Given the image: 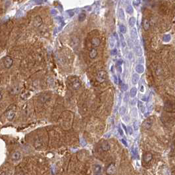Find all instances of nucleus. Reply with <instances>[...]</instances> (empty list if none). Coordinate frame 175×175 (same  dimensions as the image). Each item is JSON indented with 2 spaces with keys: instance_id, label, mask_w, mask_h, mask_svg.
<instances>
[{
  "instance_id": "f257e3e1",
  "label": "nucleus",
  "mask_w": 175,
  "mask_h": 175,
  "mask_svg": "<svg viewBox=\"0 0 175 175\" xmlns=\"http://www.w3.org/2000/svg\"><path fill=\"white\" fill-rule=\"evenodd\" d=\"M3 64H4L5 67L6 69H10L13 65V59L12 57L9 56H6L3 57Z\"/></svg>"
},
{
  "instance_id": "f03ea898",
  "label": "nucleus",
  "mask_w": 175,
  "mask_h": 175,
  "mask_svg": "<svg viewBox=\"0 0 175 175\" xmlns=\"http://www.w3.org/2000/svg\"><path fill=\"white\" fill-rule=\"evenodd\" d=\"M105 78H106V72L105 70H100L97 72L96 80L99 82H103L105 80Z\"/></svg>"
},
{
  "instance_id": "7ed1b4c3",
  "label": "nucleus",
  "mask_w": 175,
  "mask_h": 175,
  "mask_svg": "<svg viewBox=\"0 0 175 175\" xmlns=\"http://www.w3.org/2000/svg\"><path fill=\"white\" fill-rule=\"evenodd\" d=\"M15 117V111L14 110H9L8 111H7L6 113V118H7L8 121H12L14 119Z\"/></svg>"
},
{
  "instance_id": "20e7f679",
  "label": "nucleus",
  "mask_w": 175,
  "mask_h": 175,
  "mask_svg": "<svg viewBox=\"0 0 175 175\" xmlns=\"http://www.w3.org/2000/svg\"><path fill=\"white\" fill-rule=\"evenodd\" d=\"M115 170H116V167H115V164L111 163V164H110V165L108 166V167L107 168V174L109 175L113 174L114 172H115Z\"/></svg>"
},
{
  "instance_id": "39448f33",
  "label": "nucleus",
  "mask_w": 175,
  "mask_h": 175,
  "mask_svg": "<svg viewBox=\"0 0 175 175\" xmlns=\"http://www.w3.org/2000/svg\"><path fill=\"white\" fill-rule=\"evenodd\" d=\"M21 158V153L19 151H15L11 155V160L13 161H19Z\"/></svg>"
},
{
  "instance_id": "423d86ee",
  "label": "nucleus",
  "mask_w": 175,
  "mask_h": 175,
  "mask_svg": "<svg viewBox=\"0 0 175 175\" xmlns=\"http://www.w3.org/2000/svg\"><path fill=\"white\" fill-rule=\"evenodd\" d=\"M94 171L95 175H102V167L99 165H94Z\"/></svg>"
},
{
  "instance_id": "0eeeda50",
  "label": "nucleus",
  "mask_w": 175,
  "mask_h": 175,
  "mask_svg": "<svg viewBox=\"0 0 175 175\" xmlns=\"http://www.w3.org/2000/svg\"><path fill=\"white\" fill-rule=\"evenodd\" d=\"M42 24V19L40 16H37L35 17L34 21V24L36 27H40Z\"/></svg>"
},
{
  "instance_id": "6e6552de",
  "label": "nucleus",
  "mask_w": 175,
  "mask_h": 175,
  "mask_svg": "<svg viewBox=\"0 0 175 175\" xmlns=\"http://www.w3.org/2000/svg\"><path fill=\"white\" fill-rule=\"evenodd\" d=\"M153 159V155L151 153H146L144 155V160L145 163H149Z\"/></svg>"
},
{
  "instance_id": "1a4fd4ad",
  "label": "nucleus",
  "mask_w": 175,
  "mask_h": 175,
  "mask_svg": "<svg viewBox=\"0 0 175 175\" xmlns=\"http://www.w3.org/2000/svg\"><path fill=\"white\" fill-rule=\"evenodd\" d=\"M101 43V41L99 40V38L97 37L93 38L92 40H91V44H92L93 47H97L98 45H99Z\"/></svg>"
},
{
  "instance_id": "9d476101",
  "label": "nucleus",
  "mask_w": 175,
  "mask_h": 175,
  "mask_svg": "<svg viewBox=\"0 0 175 175\" xmlns=\"http://www.w3.org/2000/svg\"><path fill=\"white\" fill-rule=\"evenodd\" d=\"M72 88L75 90H78L81 86V83L78 80H75L72 82Z\"/></svg>"
},
{
  "instance_id": "9b49d317",
  "label": "nucleus",
  "mask_w": 175,
  "mask_h": 175,
  "mask_svg": "<svg viewBox=\"0 0 175 175\" xmlns=\"http://www.w3.org/2000/svg\"><path fill=\"white\" fill-rule=\"evenodd\" d=\"M116 40L115 38L113 36H111V37L109 38V47L110 48H113L115 46V44Z\"/></svg>"
},
{
  "instance_id": "f8f14e48",
  "label": "nucleus",
  "mask_w": 175,
  "mask_h": 175,
  "mask_svg": "<svg viewBox=\"0 0 175 175\" xmlns=\"http://www.w3.org/2000/svg\"><path fill=\"white\" fill-rule=\"evenodd\" d=\"M102 148L103 151H107L110 150L111 146H110V145H109V144L107 142H104L102 145Z\"/></svg>"
},
{
  "instance_id": "ddd939ff",
  "label": "nucleus",
  "mask_w": 175,
  "mask_h": 175,
  "mask_svg": "<svg viewBox=\"0 0 175 175\" xmlns=\"http://www.w3.org/2000/svg\"><path fill=\"white\" fill-rule=\"evenodd\" d=\"M152 124H153L152 121H151L150 120H147V121H145L144 122V124H143V126H144L145 128L149 129L151 127Z\"/></svg>"
},
{
  "instance_id": "4468645a",
  "label": "nucleus",
  "mask_w": 175,
  "mask_h": 175,
  "mask_svg": "<svg viewBox=\"0 0 175 175\" xmlns=\"http://www.w3.org/2000/svg\"><path fill=\"white\" fill-rule=\"evenodd\" d=\"M89 56H90V57L91 59H94L96 58V56H97V51L96 49L93 48L92 50L90 51V53H89Z\"/></svg>"
},
{
  "instance_id": "2eb2a0df",
  "label": "nucleus",
  "mask_w": 175,
  "mask_h": 175,
  "mask_svg": "<svg viewBox=\"0 0 175 175\" xmlns=\"http://www.w3.org/2000/svg\"><path fill=\"white\" fill-rule=\"evenodd\" d=\"M140 78V76L139 75H137V74H134V75L132 76V83L133 84H136L137 83H138V80H139Z\"/></svg>"
},
{
  "instance_id": "dca6fc26",
  "label": "nucleus",
  "mask_w": 175,
  "mask_h": 175,
  "mask_svg": "<svg viewBox=\"0 0 175 175\" xmlns=\"http://www.w3.org/2000/svg\"><path fill=\"white\" fill-rule=\"evenodd\" d=\"M135 53L138 56H142L143 53H142V50L140 46H136L134 48Z\"/></svg>"
},
{
  "instance_id": "f3484780",
  "label": "nucleus",
  "mask_w": 175,
  "mask_h": 175,
  "mask_svg": "<svg viewBox=\"0 0 175 175\" xmlns=\"http://www.w3.org/2000/svg\"><path fill=\"white\" fill-rule=\"evenodd\" d=\"M150 22L148 21V19H144V29L145 30H148L150 29Z\"/></svg>"
},
{
  "instance_id": "a211bd4d",
  "label": "nucleus",
  "mask_w": 175,
  "mask_h": 175,
  "mask_svg": "<svg viewBox=\"0 0 175 175\" xmlns=\"http://www.w3.org/2000/svg\"><path fill=\"white\" fill-rule=\"evenodd\" d=\"M136 18H135V17H130V19H129V21H128L129 25H130V26L134 27L135 26V24H136Z\"/></svg>"
},
{
  "instance_id": "6ab92c4d",
  "label": "nucleus",
  "mask_w": 175,
  "mask_h": 175,
  "mask_svg": "<svg viewBox=\"0 0 175 175\" xmlns=\"http://www.w3.org/2000/svg\"><path fill=\"white\" fill-rule=\"evenodd\" d=\"M136 70L138 72V73H142V72H144V67L142 66V65H138L136 66Z\"/></svg>"
},
{
  "instance_id": "aec40b11",
  "label": "nucleus",
  "mask_w": 175,
  "mask_h": 175,
  "mask_svg": "<svg viewBox=\"0 0 175 175\" xmlns=\"http://www.w3.org/2000/svg\"><path fill=\"white\" fill-rule=\"evenodd\" d=\"M131 36H132V38L133 39H136L138 38V34H137V32H136L135 28L132 29L131 30Z\"/></svg>"
},
{
  "instance_id": "412c9836",
  "label": "nucleus",
  "mask_w": 175,
  "mask_h": 175,
  "mask_svg": "<svg viewBox=\"0 0 175 175\" xmlns=\"http://www.w3.org/2000/svg\"><path fill=\"white\" fill-rule=\"evenodd\" d=\"M136 93H137V90H136V88H135V87H134V88H132L130 90V96H131L132 97H135V96L136 95Z\"/></svg>"
},
{
  "instance_id": "4be33fe9",
  "label": "nucleus",
  "mask_w": 175,
  "mask_h": 175,
  "mask_svg": "<svg viewBox=\"0 0 175 175\" xmlns=\"http://www.w3.org/2000/svg\"><path fill=\"white\" fill-rule=\"evenodd\" d=\"M86 15L85 13H80L78 16V21H83L86 19Z\"/></svg>"
},
{
  "instance_id": "5701e85b",
  "label": "nucleus",
  "mask_w": 175,
  "mask_h": 175,
  "mask_svg": "<svg viewBox=\"0 0 175 175\" xmlns=\"http://www.w3.org/2000/svg\"><path fill=\"white\" fill-rule=\"evenodd\" d=\"M126 12L129 14H132L134 12L133 8H132V6H130V5H128V6L126 7Z\"/></svg>"
},
{
  "instance_id": "b1692460",
  "label": "nucleus",
  "mask_w": 175,
  "mask_h": 175,
  "mask_svg": "<svg viewBox=\"0 0 175 175\" xmlns=\"http://www.w3.org/2000/svg\"><path fill=\"white\" fill-rule=\"evenodd\" d=\"M118 15H119V18L121 20H124V13L123 11V10L122 9H121L119 10V12H118Z\"/></svg>"
},
{
  "instance_id": "393cba45",
  "label": "nucleus",
  "mask_w": 175,
  "mask_h": 175,
  "mask_svg": "<svg viewBox=\"0 0 175 175\" xmlns=\"http://www.w3.org/2000/svg\"><path fill=\"white\" fill-rule=\"evenodd\" d=\"M119 30L121 33L124 34L126 33V28L124 25L121 24V25H120L119 26Z\"/></svg>"
},
{
  "instance_id": "a878e982",
  "label": "nucleus",
  "mask_w": 175,
  "mask_h": 175,
  "mask_svg": "<svg viewBox=\"0 0 175 175\" xmlns=\"http://www.w3.org/2000/svg\"><path fill=\"white\" fill-rule=\"evenodd\" d=\"M120 38H121V43H122V45H123V47H125L126 46V42H125V40H124V36H123V34H120Z\"/></svg>"
},
{
  "instance_id": "bb28decb",
  "label": "nucleus",
  "mask_w": 175,
  "mask_h": 175,
  "mask_svg": "<svg viewBox=\"0 0 175 175\" xmlns=\"http://www.w3.org/2000/svg\"><path fill=\"white\" fill-rule=\"evenodd\" d=\"M126 108L124 107H121V108L120 109V113H121V115L122 116L124 115L126 113Z\"/></svg>"
},
{
  "instance_id": "cd10ccee",
  "label": "nucleus",
  "mask_w": 175,
  "mask_h": 175,
  "mask_svg": "<svg viewBox=\"0 0 175 175\" xmlns=\"http://www.w3.org/2000/svg\"><path fill=\"white\" fill-rule=\"evenodd\" d=\"M134 126V129L135 130H138V128H139V123H138V121H135L133 124Z\"/></svg>"
},
{
  "instance_id": "c85d7f7f",
  "label": "nucleus",
  "mask_w": 175,
  "mask_h": 175,
  "mask_svg": "<svg viewBox=\"0 0 175 175\" xmlns=\"http://www.w3.org/2000/svg\"><path fill=\"white\" fill-rule=\"evenodd\" d=\"M170 40H171V37H170L169 35H166V36H165L164 38H163V40L165 41V42H169Z\"/></svg>"
},
{
  "instance_id": "c756f323",
  "label": "nucleus",
  "mask_w": 175,
  "mask_h": 175,
  "mask_svg": "<svg viewBox=\"0 0 175 175\" xmlns=\"http://www.w3.org/2000/svg\"><path fill=\"white\" fill-rule=\"evenodd\" d=\"M80 144H81V145H82V146H85V145L87 144V143L85 141V140H84V138H80Z\"/></svg>"
},
{
  "instance_id": "7c9ffc66",
  "label": "nucleus",
  "mask_w": 175,
  "mask_h": 175,
  "mask_svg": "<svg viewBox=\"0 0 175 175\" xmlns=\"http://www.w3.org/2000/svg\"><path fill=\"white\" fill-rule=\"evenodd\" d=\"M121 88H122V90H124V91H126V90H128V86H127V84H123V85H122Z\"/></svg>"
},
{
  "instance_id": "2f4dec72",
  "label": "nucleus",
  "mask_w": 175,
  "mask_h": 175,
  "mask_svg": "<svg viewBox=\"0 0 175 175\" xmlns=\"http://www.w3.org/2000/svg\"><path fill=\"white\" fill-rule=\"evenodd\" d=\"M133 4H134V5H135V6H138V5H139V4L140 3V1H133Z\"/></svg>"
},
{
  "instance_id": "473e14b6",
  "label": "nucleus",
  "mask_w": 175,
  "mask_h": 175,
  "mask_svg": "<svg viewBox=\"0 0 175 175\" xmlns=\"http://www.w3.org/2000/svg\"><path fill=\"white\" fill-rule=\"evenodd\" d=\"M113 80H114V82H115V84H118V78H117V76H113Z\"/></svg>"
},
{
  "instance_id": "72a5a7b5",
  "label": "nucleus",
  "mask_w": 175,
  "mask_h": 175,
  "mask_svg": "<svg viewBox=\"0 0 175 175\" xmlns=\"http://www.w3.org/2000/svg\"><path fill=\"white\" fill-rule=\"evenodd\" d=\"M127 129H128V133L130 134H132V132H133V130H132V128L130 127V126H128Z\"/></svg>"
},
{
  "instance_id": "f704fd0d",
  "label": "nucleus",
  "mask_w": 175,
  "mask_h": 175,
  "mask_svg": "<svg viewBox=\"0 0 175 175\" xmlns=\"http://www.w3.org/2000/svg\"><path fill=\"white\" fill-rule=\"evenodd\" d=\"M16 175H25V174H24V172H23V171H19L18 172H17V174H16Z\"/></svg>"
},
{
  "instance_id": "c9c22d12",
  "label": "nucleus",
  "mask_w": 175,
  "mask_h": 175,
  "mask_svg": "<svg viewBox=\"0 0 175 175\" xmlns=\"http://www.w3.org/2000/svg\"><path fill=\"white\" fill-rule=\"evenodd\" d=\"M0 175H9V174L7 173V172H5V171H3L0 173Z\"/></svg>"
},
{
  "instance_id": "e433bc0d",
  "label": "nucleus",
  "mask_w": 175,
  "mask_h": 175,
  "mask_svg": "<svg viewBox=\"0 0 175 175\" xmlns=\"http://www.w3.org/2000/svg\"><path fill=\"white\" fill-rule=\"evenodd\" d=\"M117 53V50H115V49H113V51H112V55H115V54Z\"/></svg>"
},
{
  "instance_id": "4c0bfd02",
  "label": "nucleus",
  "mask_w": 175,
  "mask_h": 175,
  "mask_svg": "<svg viewBox=\"0 0 175 175\" xmlns=\"http://www.w3.org/2000/svg\"><path fill=\"white\" fill-rule=\"evenodd\" d=\"M122 142H123V144H124V145H125V146H127V143H126V141L125 140H122Z\"/></svg>"
},
{
  "instance_id": "58836bf2",
  "label": "nucleus",
  "mask_w": 175,
  "mask_h": 175,
  "mask_svg": "<svg viewBox=\"0 0 175 175\" xmlns=\"http://www.w3.org/2000/svg\"><path fill=\"white\" fill-rule=\"evenodd\" d=\"M118 130H119V132H120V134H121V136H123V130H121V128H118Z\"/></svg>"
},
{
  "instance_id": "ea45409f",
  "label": "nucleus",
  "mask_w": 175,
  "mask_h": 175,
  "mask_svg": "<svg viewBox=\"0 0 175 175\" xmlns=\"http://www.w3.org/2000/svg\"><path fill=\"white\" fill-rule=\"evenodd\" d=\"M2 98H3V96H2V93L0 92V102L2 100Z\"/></svg>"
}]
</instances>
